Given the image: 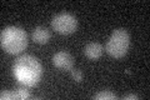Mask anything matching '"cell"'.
I'll list each match as a JSON object with an SVG mask.
<instances>
[{"mask_svg": "<svg viewBox=\"0 0 150 100\" xmlns=\"http://www.w3.org/2000/svg\"><path fill=\"white\" fill-rule=\"evenodd\" d=\"M13 75L20 85L34 88L43 77V65L33 55H21L13 64Z\"/></svg>", "mask_w": 150, "mask_h": 100, "instance_id": "1", "label": "cell"}, {"mask_svg": "<svg viewBox=\"0 0 150 100\" xmlns=\"http://www.w3.org/2000/svg\"><path fill=\"white\" fill-rule=\"evenodd\" d=\"M31 38L36 44H40V45H45L48 44L50 38H51V33L48 28L45 26H36L34 30H33V34Z\"/></svg>", "mask_w": 150, "mask_h": 100, "instance_id": "7", "label": "cell"}, {"mask_svg": "<svg viewBox=\"0 0 150 100\" xmlns=\"http://www.w3.org/2000/svg\"><path fill=\"white\" fill-rule=\"evenodd\" d=\"M13 96H14V99H16V100H26V99H29L31 95H30L29 90L26 89V87L23 85V87L13 90Z\"/></svg>", "mask_w": 150, "mask_h": 100, "instance_id": "8", "label": "cell"}, {"mask_svg": "<svg viewBox=\"0 0 150 100\" xmlns=\"http://www.w3.org/2000/svg\"><path fill=\"white\" fill-rule=\"evenodd\" d=\"M130 48V35L126 29H115L109 36L105 46V51L111 58L120 59L128 54Z\"/></svg>", "mask_w": 150, "mask_h": 100, "instance_id": "3", "label": "cell"}, {"mask_svg": "<svg viewBox=\"0 0 150 100\" xmlns=\"http://www.w3.org/2000/svg\"><path fill=\"white\" fill-rule=\"evenodd\" d=\"M0 99L1 100H13V91H9V90H1V94H0Z\"/></svg>", "mask_w": 150, "mask_h": 100, "instance_id": "11", "label": "cell"}, {"mask_svg": "<svg viewBox=\"0 0 150 100\" xmlns=\"http://www.w3.org/2000/svg\"><path fill=\"white\" fill-rule=\"evenodd\" d=\"M131 99H139L138 95H135V94H129V95H125L124 96V100H131Z\"/></svg>", "mask_w": 150, "mask_h": 100, "instance_id": "12", "label": "cell"}, {"mask_svg": "<svg viewBox=\"0 0 150 100\" xmlns=\"http://www.w3.org/2000/svg\"><path fill=\"white\" fill-rule=\"evenodd\" d=\"M104 46H103L100 43H89V44L84 48V54H85V56L88 59L90 60H98L100 59L103 54H104Z\"/></svg>", "mask_w": 150, "mask_h": 100, "instance_id": "6", "label": "cell"}, {"mask_svg": "<svg viewBox=\"0 0 150 100\" xmlns=\"http://www.w3.org/2000/svg\"><path fill=\"white\" fill-rule=\"evenodd\" d=\"M53 64L58 69L70 71L74 66V58L68 51H58L53 55Z\"/></svg>", "mask_w": 150, "mask_h": 100, "instance_id": "5", "label": "cell"}, {"mask_svg": "<svg viewBox=\"0 0 150 100\" xmlns=\"http://www.w3.org/2000/svg\"><path fill=\"white\" fill-rule=\"evenodd\" d=\"M0 43H1V48L6 53L16 55L26 49L29 40L24 29L19 26H6L1 30Z\"/></svg>", "mask_w": 150, "mask_h": 100, "instance_id": "2", "label": "cell"}, {"mask_svg": "<svg viewBox=\"0 0 150 100\" xmlns=\"http://www.w3.org/2000/svg\"><path fill=\"white\" fill-rule=\"evenodd\" d=\"M51 28L58 34L70 35L78 29V19L70 13H59L51 19Z\"/></svg>", "mask_w": 150, "mask_h": 100, "instance_id": "4", "label": "cell"}, {"mask_svg": "<svg viewBox=\"0 0 150 100\" xmlns=\"http://www.w3.org/2000/svg\"><path fill=\"white\" fill-rule=\"evenodd\" d=\"M70 74H71V78L75 80L76 83H81L83 80V71L80 69H71L70 70Z\"/></svg>", "mask_w": 150, "mask_h": 100, "instance_id": "10", "label": "cell"}, {"mask_svg": "<svg viewBox=\"0 0 150 100\" xmlns=\"http://www.w3.org/2000/svg\"><path fill=\"white\" fill-rule=\"evenodd\" d=\"M93 98L95 100H116L118 96L110 90H103V91L95 94Z\"/></svg>", "mask_w": 150, "mask_h": 100, "instance_id": "9", "label": "cell"}]
</instances>
